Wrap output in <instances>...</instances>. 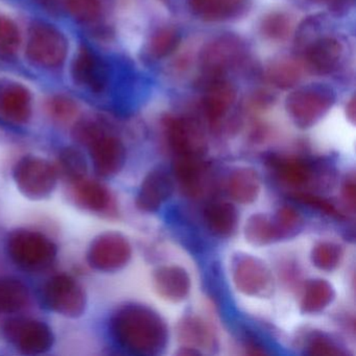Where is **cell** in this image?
<instances>
[{"mask_svg": "<svg viewBox=\"0 0 356 356\" xmlns=\"http://www.w3.org/2000/svg\"><path fill=\"white\" fill-rule=\"evenodd\" d=\"M110 331L116 343L141 355L161 353L168 345V331L159 314L149 306L127 304L110 320Z\"/></svg>", "mask_w": 356, "mask_h": 356, "instance_id": "1", "label": "cell"}, {"mask_svg": "<svg viewBox=\"0 0 356 356\" xmlns=\"http://www.w3.org/2000/svg\"><path fill=\"white\" fill-rule=\"evenodd\" d=\"M8 253L16 266L26 272L49 268L57 257V245L39 231L18 229L9 235Z\"/></svg>", "mask_w": 356, "mask_h": 356, "instance_id": "2", "label": "cell"}, {"mask_svg": "<svg viewBox=\"0 0 356 356\" xmlns=\"http://www.w3.org/2000/svg\"><path fill=\"white\" fill-rule=\"evenodd\" d=\"M334 102V92L329 87L310 85L291 93L285 106L295 124L307 129L322 120Z\"/></svg>", "mask_w": 356, "mask_h": 356, "instance_id": "3", "label": "cell"}, {"mask_svg": "<svg viewBox=\"0 0 356 356\" xmlns=\"http://www.w3.org/2000/svg\"><path fill=\"white\" fill-rule=\"evenodd\" d=\"M3 334L15 349L28 355L45 353L55 341L49 325L34 318H9L3 324Z\"/></svg>", "mask_w": 356, "mask_h": 356, "instance_id": "4", "label": "cell"}, {"mask_svg": "<svg viewBox=\"0 0 356 356\" xmlns=\"http://www.w3.org/2000/svg\"><path fill=\"white\" fill-rule=\"evenodd\" d=\"M58 176L55 165L34 156L22 158L14 170V180L18 188L33 200L49 197L56 188Z\"/></svg>", "mask_w": 356, "mask_h": 356, "instance_id": "5", "label": "cell"}, {"mask_svg": "<svg viewBox=\"0 0 356 356\" xmlns=\"http://www.w3.org/2000/svg\"><path fill=\"white\" fill-rule=\"evenodd\" d=\"M43 303L56 314L79 318L86 308V293L82 285L70 275H56L42 289Z\"/></svg>", "mask_w": 356, "mask_h": 356, "instance_id": "6", "label": "cell"}, {"mask_svg": "<svg viewBox=\"0 0 356 356\" xmlns=\"http://www.w3.org/2000/svg\"><path fill=\"white\" fill-rule=\"evenodd\" d=\"M65 37L49 24H36L29 33L26 54L37 65L57 68L65 61L67 55Z\"/></svg>", "mask_w": 356, "mask_h": 356, "instance_id": "7", "label": "cell"}, {"mask_svg": "<svg viewBox=\"0 0 356 356\" xmlns=\"http://www.w3.org/2000/svg\"><path fill=\"white\" fill-rule=\"evenodd\" d=\"M132 247L124 235L107 232L97 236L88 251V262L101 272H115L130 261Z\"/></svg>", "mask_w": 356, "mask_h": 356, "instance_id": "8", "label": "cell"}, {"mask_svg": "<svg viewBox=\"0 0 356 356\" xmlns=\"http://www.w3.org/2000/svg\"><path fill=\"white\" fill-rule=\"evenodd\" d=\"M233 280L238 291L245 295L268 297L274 291V278L266 264L251 255L233 259Z\"/></svg>", "mask_w": 356, "mask_h": 356, "instance_id": "9", "label": "cell"}, {"mask_svg": "<svg viewBox=\"0 0 356 356\" xmlns=\"http://www.w3.org/2000/svg\"><path fill=\"white\" fill-rule=\"evenodd\" d=\"M245 45L234 35H222L208 42L200 55L201 66L210 76H222L235 67L245 55Z\"/></svg>", "mask_w": 356, "mask_h": 356, "instance_id": "10", "label": "cell"}, {"mask_svg": "<svg viewBox=\"0 0 356 356\" xmlns=\"http://www.w3.org/2000/svg\"><path fill=\"white\" fill-rule=\"evenodd\" d=\"M168 145L179 157H201L207 149V141L197 120L189 118L165 120Z\"/></svg>", "mask_w": 356, "mask_h": 356, "instance_id": "11", "label": "cell"}, {"mask_svg": "<svg viewBox=\"0 0 356 356\" xmlns=\"http://www.w3.org/2000/svg\"><path fill=\"white\" fill-rule=\"evenodd\" d=\"M72 199L79 207L103 216H114L118 205L111 191L103 183L86 177L72 182Z\"/></svg>", "mask_w": 356, "mask_h": 356, "instance_id": "12", "label": "cell"}, {"mask_svg": "<svg viewBox=\"0 0 356 356\" xmlns=\"http://www.w3.org/2000/svg\"><path fill=\"white\" fill-rule=\"evenodd\" d=\"M93 168L101 177H112L118 174L126 163V147L113 135L105 134L88 145Z\"/></svg>", "mask_w": 356, "mask_h": 356, "instance_id": "13", "label": "cell"}, {"mask_svg": "<svg viewBox=\"0 0 356 356\" xmlns=\"http://www.w3.org/2000/svg\"><path fill=\"white\" fill-rule=\"evenodd\" d=\"M343 55L341 41L335 37L325 36L314 39L304 49V60L310 72L329 74L339 67Z\"/></svg>", "mask_w": 356, "mask_h": 356, "instance_id": "14", "label": "cell"}, {"mask_svg": "<svg viewBox=\"0 0 356 356\" xmlns=\"http://www.w3.org/2000/svg\"><path fill=\"white\" fill-rule=\"evenodd\" d=\"M174 193V183L164 168H155L147 175L137 195L136 205L141 211L155 212Z\"/></svg>", "mask_w": 356, "mask_h": 356, "instance_id": "15", "label": "cell"}, {"mask_svg": "<svg viewBox=\"0 0 356 356\" xmlns=\"http://www.w3.org/2000/svg\"><path fill=\"white\" fill-rule=\"evenodd\" d=\"M32 113L30 92L16 83L0 85V116L13 124H24Z\"/></svg>", "mask_w": 356, "mask_h": 356, "instance_id": "16", "label": "cell"}, {"mask_svg": "<svg viewBox=\"0 0 356 356\" xmlns=\"http://www.w3.org/2000/svg\"><path fill=\"white\" fill-rule=\"evenodd\" d=\"M175 174L181 188L193 199L205 193L208 170L201 157H179L175 164Z\"/></svg>", "mask_w": 356, "mask_h": 356, "instance_id": "17", "label": "cell"}, {"mask_svg": "<svg viewBox=\"0 0 356 356\" xmlns=\"http://www.w3.org/2000/svg\"><path fill=\"white\" fill-rule=\"evenodd\" d=\"M154 286L163 299L181 302L191 291V278L180 266H162L154 274Z\"/></svg>", "mask_w": 356, "mask_h": 356, "instance_id": "18", "label": "cell"}, {"mask_svg": "<svg viewBox=\"0 0 356 356\" xmlns=\"http://www.w3.org/2000/svg\"><path fill=\"white\" fill-rule=\"evenodd\" d=\"M74 76L80 84L92 91H102L107 84L108 72L101 58L84 49L74 60Z\"/></svg>", "mask_w": 356, "mask_h": 356, "instance_id": "19", "label": "cell"}, {"mask_svg": "<svg viewBox=\"0 0 356 356\" xmlns=\"http://www.w3.org/2000/svg\"><path fill=\"white\" fill-rule=\"evenodd\" d=\"M236 99V89L228 81L216 79L208 87L203 99L204 111L211 124L226 115Z\"/></svg>", "mask_w": 356, "mask_h": 356, "instance_id": "20", "label": "cell"}, {"mask_svg": "<svg viewBox=\"0 0 356 356\" xmlns=\"http://www.w3.org/2000/svg\"><path fill=\"white\" fill-rule=\"evenodd\" d=\"M248 3L249 0H197L195 12L204 22H225L243 15Z\"/></svg>", "mask_w": 356, "mask_h": 356, "instance_id": "21", "label": "cell"}, {"mask_svg": "<svg viewBox=\"0 0 356 356\" xmlns=\"http://www.w3.org/2000/svg\"><path fill=\"white\" fill-rule=\"evenodd\" d=\"M30 303V291L22 281L14 277H0V314H18Z\"/></svg>", "mask_w": 356, "mask_h": 356, "instance_id": "22", "label": "cell"}, {"mask_svg": "<svg viewBox=\"0 0 356 356\" xmlns=\"http://www.w3.org/2000/svg\"><path fill=\"white\" fill-rule=\"evenodd\" d=\"M260 178L252 168H237L229 178V193L241 204L253 203L260 193Z\"/></svg>", "mask_w": 356, "mask_h": 356, "instance_id": "23", "label": "cell"}, {"mask_svg": "<svg viewBox=\"0 0 356 356\" xmlns=\"http://www.w3.org/2000/svg\"><path fill=\"white\" fill-rule=\"evenodd\" d=\"M204 216L208 228L218 236H230L238 224L236 208L227 202H218L208 206Z\"/></svg>", "mask_w": 356, "mask_h": 356, "instance_id": "24", "label": "cell"}, {"mask_svg": "<svg viewBox=\"0 0 356 356\" xmlns=\"http://www.w3.org/2000/svg\"><path fill=\"white\" fill-rule=\"evenodd\" d=\"M270 164L279 179L291 186H301L312 178V168L303 160L273 156L270 157Z\"/></svg>", "mask_w": 356, "mask_h": 356, "instance_id": "25", "label": "cell"}, {"mask_svg": "<svg viewBox=\"0 0 356 356\" xmlns=\"http://www.w3.org/2000/svg\"><path fill=\"white\" fill-rule=\"evenodd\" d=\"M266 78L272 86L281 90L293 88L302 78V67L295 60L272 62L266 70Z\"/></svg>", "mask_w": 356, "mask_h": 356, "instance_id": "26", "label": "cell"}, {"mask_svg": "<svg viewBox=\"0 0 356 356\" xmlns=\"http://www.w3.org/2000/svg\"><path fill=\"white\" fill-rule=\"evenodd\" d=\"M332 285L323 279L310 280L306 285L301 301L302 312L316 314L324 310L334 299Z\"/></svg>", "mask_w": 356, "mask_h": 356, "instance_id": "27", "label": "cell"}, {"mask_svg": "<svg viewBox=\"0 0 356 356\" xmlns=\"http://www.w3.org/2000/svg\"><path fill=\"white\" fill-rule=\"evenodd\" d=\"M245 238L256 245H268L272 241H278V230L274 218L266 214L257 213L252 216L245 224Z\"/></svg>", "mask_w": 356, "mask_h": 356, "instance_id": "28", "label": "cell"}, {"mask_svg": "<svg viewBox=\"0 0 356 356\" xmlns=\"http://www.w3.org/2000/svg\"><path fill=\"white\" fill-rule=\"evenodd\" d=\"M179 339L191 346L189 348L208 347L212 341L207 325L199 318L188 316L179 323Z\"/></svg>", "mask_w": 356, "mask_h": 356, "instance_id": "29", "label": "cell"}, {"mask_svg": "<svg viewBox=\"0 0 356 356\" xmlns=\"http://www.w3.org/2000/svg\"><path fill=\"white\" fill-rule=\"evenodd\" d=\"M56 168L58 172H61L72 183L86 177V160L83 154L74 147H67L60 153Z\"/></svg>", "mask_w": 356, "mask_h": 356, "instance_id": "30", "label": "cell"}, {"mask_svg": "<svg viewBox=\"0 0 356 356\" xmlns=\"http://www.w3.org/2000/svg\"><path fill=\"white\" fill-rule=\"evenodd\" d=\"M260 32L268 40H286L293 32V20L280 12L268 14L262 19Z\"/></svg>", "mask_w": 356, "mask_h": 356, "instance_id": "31", "label": "cell"}, {"mask_svg": "<svg viewBox=\"0 0 356 356\" xmlns=\"http://www.w3.org/2000/svg\"><path fill=\"white\" fill-rule=\"evenodd\" d=\"M180 35L172 28H161L156 31L149 43V51L156 59L172 55L180 44Z\"/></svg>", "mask_w": 356, "mask_h": 356, "instance_id": "32", "label": "cell"}, {"mask_svg": "<svg viewBox=\"0 0 356 356\" xmlns=\"http://www.w3.org/2000/svg\"><path fill=\"white\" fill-rule=\"evenodd\" d=\"M343 252L341 245L334 243H320L312 249V260L314 266L322 270H335L341 264Z\"/></svg>", "mask_w": 356, "mask_h": 356, "instance_id": "33", "label": "cell"}, {"mask_svg": "<svg viewBox=\"0 0 356 356\" xmlns=\"http://www.w3.org/2000/svg\"><path fill=\"white\" fill-rule=\"evenodd\" d=\"M274 222L280 238L293 236L303 226L301 216L291 207L280 208L274 218Z\"/></svg>", "mask_w": 356, "mask_h": 356, "instance_id": "34", "label": "cell"}, {"mask_svg": "<svg viewBox=\"0 0 356 356\" xmlns=\"http://www.w3.org/2000/svg\"><path fill=\"white\" fill-rule=\"evenodd\" d=\"M66 7L72 17L85 24L95 22L101 15L99 0H66Z\"/></svg>", "mask_w": 356, "mask_h": 356, "instance_id": "35", "label": "cell"}, {"mask_svg": "<svg viewBox=\"0 0 356 356\" xmlns=\"http://www.w3.org/2000/svg\"><path fill=\"white\" fill-rule=\"evenodd\" d=\"M20 44V33L17 26L9 18L0 16V51L13 54Z\"/></svg>", "mask_w": 356, "mask_h": 356, "instance_id": "36", "label": "cell"}, {"mask_svg": "<svg viewBox=\"0 0 356 356\" xmlns=\"http://www.w3.org/2000/svg\"><path fill=\"white\" fill-rule=\"evenodd\" d=\"M49 111L54 120L60 122H66L74 118L78 111V107L72 99L57 97L49 102Z\"/></svg>", "mask_w": 356, "mask_h": 356, "instance_id": "37", "label": "cell"}, {"mask_svg": "<svg viewBox=\"0 0 356 356\" xmlns=\"http://www.w3.org/2000/svg\"><path fill=\"white\" fill-rule=\"evenodd\" d=\"M105 127L97 120H82L74 128V134L76 140L83 145H89L95 139L105 134Z\"/></svg>", "mask_w": 356, "mask_h": 356, "instance_id": "38", "label": "cell"}, {"mask_svg": "<svg viewBox=\"0 0 356 356\" xmlns=\"http://www.w3.org/2000/svg\"><path fill=\"white\" fill-rule=\"evenodd\" d=\"M307 353L312 355H343V352L330 339L323 334H314L308 341Z\"/></svg>", "mask_w": 356, "mask_h": 356, "instance_id": "39", "label": "cell"}, {"mask_svg": "<svg viewBox=\"0 0 356 356\" xmlns=\"http://www.w3.org/2000/svg\"><path fill=\"white\" fill-rule=\"evenodd\" d=\"M295 197L299 200V201L303 202V203L318 208L321 211L325 212V213L328 214V216H339V218L341 216V214L339 213V211H337L335 206L329 203L326 200L322 199V197L309 195V193H296Z\"/></svg>", "mask_w": 356, "mask_h": 356, "instance_id": "40", "label": "cell"}, {"mask_svg": "<svg viewBox=\"0 0 356 356\" xmlns=\"http://www.w3.org/2000/svg\"><path fill=\"white\" fill-rule=\"evenodd\" d=\"M329 9L335 15H343L353 6L354 0H329Z\"/></svg>", "mask_w": 356, "mask_h": 356, "instance_id": "41", "label": "cell"}, {"mask_svg": "<svg viewBox=\"0 0 356 356\" xmlns=\"http://www.w3.org/2000/svg\"><path fill=\"white\" fill-rule=\"evenodd\" d=\"M343 197L347 200L348 203L351 204L352 207H354V203H355V183H354V179L346 183L345 187H343Z\"/></svg>", "mask_w": 356, "mask_h": 356, "instance_id": "42", "label": "cell"}, {"mask_svg": "<svg viewBox=\"0 0 356 356\" xmlns=\"http://www.w3.org/2000/svg\"><path fill=\"white\" fill-rule=\"evenodd\" d=\"M347 116L352 122L355 120V99H352L347 105Z\"/></svg>", "mask_w": 356, "mask_h": 356, "instance_id": "43", "label": "cell"}, {"mask_svg": "<svg viewBox=\"0 0 356 356\" xmlns=\"http://www.w3.org/2000/svg\"><path fill=\"white\" fill-rule=\"evenodd\" d=\"M312 3H322V1H329V0H309Z\"/></svg>", "mask_w": 356, "mask_h": 356, "instance_id": "44", "label": "cell"}, {"mask_svg": "<svg viewBox=\"0 0 356 356\" xmlns=\"http://www.w3.org/2000/svg\"><path fill=\"white\" fill-rule=\"evenodd\" d=\"M42 3H51V1H55V0H40Z\"/></svg>", "mask_w": 356, "mask_h": 356, "instance_id": "45", "label": "cell"}]
</instances>
